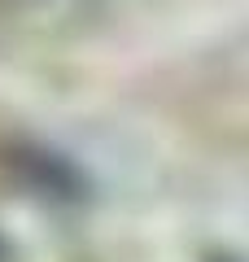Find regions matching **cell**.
<instances>
[{"label": "cell", "mask_w": 249, "mask_h": 262, "mask_svg": "<svg viewBox=\"0 0 249 262\" xmlns=\"http://www.w3.org/2000/svg\"><path fill=\"white\" fill-rule=\"evenodd\" d=\"M205 262H245V258H236V253H210Z\"/></svg>", "instance_id": "1"}]
</instances>
